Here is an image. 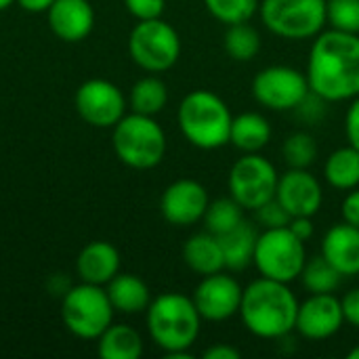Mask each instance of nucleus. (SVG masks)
Masks as SVG:
<instances>
[{"label": "nucleus", "instance_id": "1", "mask_svg": "<svg viewBox=\"0 0 359 359\" xmlns=\"http://www.w3.org/2000/svg\"><path fill=\"white\" fill-rule=\"evenodd\" d=\"M309 88L326 103L351 101L359 95V34L322 29L305 69Z\"/></svg>", "mask_w": 359, "mask_h": 359}, {"label": "nucleus", "instance_id": "2", "mask_svg": "<svg viewBox=\"0 0 359 359\" xmlns=\"http://www.w3.org/2000/svg\"><path fill=\"white\" fill-rule=\"evenodd\" d=\"M299 299L284 282L259 278L242 292L240 318L246 330L265 341L284 339L297 326Z\"/></svg>", "mask_w": 359, "mask_h": 359}, {"label": "nucleus", "instance_id": "3", "mask_svg": "<svg viewBox=\"0 0 359 359\" xmlns=\"http://www.w3.org/2000/svg\"><path fill=\"white\" fill-rule=\"evenodd\" d=\"M202 316L191 297L166 292L147 307V330L151 341L168 355L189 353L200 337Z\"/></svg>", "mask_w": 359, "mask_h": 359}, {"label": "nucleus", "instance_id": "4", "mask_svg": "<svg viewBox=\"0 0 359 359\" xmlns=\"http://www.w3.org/2000/svg\"><path fill=\"white\" fill-rule=\"evenodd\" d=\"M183 137L198 149L212 151L229 143L233 114L212 90L196 88L187 93L177 111Z\"/></svg>", "mask_w": 359, "mask_h": 359}, {"label": "nucleus", "instance_id": "5", "mask_svg": "<svg viewBox=\"0 0 359 359\" xmlns=\"http://www.w3.org/2000/svg\"><path fill=\"white\" fill-rule=\"evenodd\" d=\"M114 151L130 168L158 166L166 154V135L154 116L130 114L114 126Z\"/></svg>", "mask_w": 359, "mask_h": 359}, {"label": "nucleus", "instance_id": "6", "mask_svg": "<svg viewBox=\"0 0 359 359\" xmlns=\"http://www.w3.org/2000/svg\"><path fill=\"white\" fill-rule=\"evenodd\" d=\"M307 263V248L301 238L286 227L263 229L257 238L252 265L259 269L261 278L290 284L299 280Z\"/></svg>", "mask_w": 359, "mask_h": 359}, {"label": "nucleus", "instance_id": "7", "mask_svg": "<svg viewBox=\"0 0 359 359\" xmlns=\"http://www.w3.org/2000/svg\"><path fill=\"white\" fill-rule=\"evenodd\" d=\"M328 0H261L263 25L284 40H309L326 27Z\"/></svg>", "mask_w": 359, "mask_h": 359}, {"label": "nucleus", "instance_id": "8", "mask_svg": "<svg viewBox=\"0 0 359 359\" xmlns=\"http://www.w3.org/2000/svg\"><path fill=\"white\" fill-rule=\"evenodd\" d=\"M128 53L133 61L151 74H160L170 69L181 57V38L177 29L158 19L139 21L128 38Z\"/></svg>", "mask_w": 359, "mask_h": 359}, {"label": "nucleus", "instance_id": "9", "mask_svg": "<svg viewBox=\"0 0 359 359\" xmlns=\"http://www.w3.org/2000/svg\"><path fill=\"white\" fill-rule=\"evenodd\" d=\"M114 311L107 290L86 282L72 288L61 307L67 330L80 339H99L111 326Z\"/></svg>", "mask_w": 359, "mask_h": 359}, {"label": "nucleus", "instance_id": "10", "mask_svg": "<svg viewBox=\"0 0 359 359\" xmlns=\"http://www.w3.org/2000/svg\"><path fill=\"white\" fill-rule=\"evenodd\" d=\"M278 170L273 162L259 154H242L229 170L227 187L231 198L244 210H257L271 198L278 189Z\"/></svg>", "mask_w": 359, "mask_h": 359}, {"label": "nucleus", "instance_id": "11", "mask_svg": "<svg viewBox=\"0 0 359 359\" xmlns=\"http://www.w3.org/2000/svg\"><path fill=\"white\" fill-rule=\"evenodd\" d=\"M252 97L259 105L271 111L297 109L311 93L307 76L290 65H267L250 84Z\"/></svg>", "mask_w": 359, "mask_h": 359}, {"label": "nucleus", "instance_id": "12", "mask_svg": "<svg viewBox=\"0 0 359 359\" xmlns=\"http://www.w3.org/2000/svg\"><path fill=\"white\" fill-rule=\"evenodd\" d=\"M76 111L84 122L97 128L116 126L124 118L126 99L109 80H88L76 90Z\"/></svg>", "mask_w": 359, "mask_h": 359}, {"label": "nucleus", "instance_id": "13", "mask_svg": "<svg viewBox=\"0 0 359 359\" xmlns=\"http://www.w3.org/2000/svg\"><path fill=\"white\" fill-rule=\"evenodd\" d=\"M244 288L233 276H225L223 271L204 276L196 286L191 299L206 322H225L240 313Z\"/></svg>", "mask_w": 359, "mask_h": 359}, {"label": "nucleus", "instance_id": "14", "mask_svg": "<svg viewBox=\"0 0 359 359\" xmlns=\"http://www.w3.org/2000/svg\"><path fill=\"white\" fill-rule=\"evenodd\" d=\"M345 324L341 299L334 292L309 294L303 303H299L297 326L294 330L307 341H326L332 339Z\"/></svg>", "mask_w": 359, "mask_h": 359}, {"label": "nucleus", "instance_id": "15", "mask_svg": "<svg viewBox=\"0 0 359 359\" xmlns=\"http://www.w3.org/2000/svg\"><path fill=\"white\" fill-rule=\"evenodd\" d=\"M208 204V191L200 181L179 179L164 189L160 198V212L170 225L189 227L204 219Z\"/></svg>", "mask_w": 359, "mask_h": 359}, {"label": "nucleus", "instance_id": "16", "mask_svg": "<svg viewBox=\"0 0 359 359\" xmlns=\"http://www.w3.org/2000/svg\"><path fill=\"white\" fill-rule=\"evenodd\" d=\"M276 200L290 217H316L324 204V189L309 168H288L278 179Z\"/></svg>", "mask_w": 359, "mask_h": 359}, {"label": "nucleus", "instance_id": "17", "mask_svg": "<svg viewBox=\"0 0 359 359\" xmlns=\"http://www.w3.org/2000/svg\"><path fill=\"white\" fill-rule=\"evenodd\" d=\"M46 13L53 34L65 42H80L93 32L95 11L88 0H55Z\"/></svg>", "mask_w": 359, "mask_h": 359}, {"label": "nucleus", "instance_id": "18", "mask_svg": "<svg viewBox=\"0 0 359 359\" xmlns=\"http://www.w3.org/2000/svg\"><path fill=\"white\" fill-rule=\"evenodd\" d=\"M320 255H324L341 276H359V229L349 223L332 225L320 244Z\"/></svg>", "mask_w": 359, "mask_h": 359}, {"label": "nucleus", "instance_id": "19", "mask_svg": "<svg viewBox=\"0 0 359 359\" xmlns=\"http://www.w3.org/2000/svg\"><path fill=\"white\" fill-rule=\"evenodd\" d=\"M76 269L86 284H109L120 271V252L109 242H90L78 255Z\"/></svg>", "mask_w": 359, "mask_h": 359}, {"label": "nucleus", "instance_id": "20", "mask_svg": "<svg viewBox=\"0 0 359 359\" xmlns=\"http://www.w3.org/2000/svg\"><path fill=\"white\" fill-rule=\"evenodd\" d=\"M271 135V124L263 114L244 111L240 116H233L231 120L229 143L242 154H259L269 145Z\"/></svg>", "mask_w": 359, "mask_h": 359}, {"label": "nucleus", "instance_id": "21", "mask_svg": "<svg viewBox=\"0 0 359 359\" xmlns=\"http://www.w3.org/2000/svg\"><path fill=\"white\" fill-rule=\"evenodd\" d=\"M183 261L191 271H196L202 278L225 269V255H223L221 242L210 231L196 233L185 242Z\"/></svg>", "mask_w": 359, "mask_h": 359}, {"label": "nucleus", "instance_id": "22", "mask_svg": "<svg viewBox=\"0 0 359 359\" xmlns=\"http://www.w3.org/2000/svg\"><path fill=\"white\" fill-rule=\"evenodd\" d=\"M225 255V269L231 271H242L248 265H252L255 259V248H257V238L259 231L252 223H248L246 219L231 231L217 236Z\"/></svg>", "mask_w": 359, "mask_h": 359}, {"label": "nucleus", "instance_id": "23", "mask_svg": "<svg viewBox=\"0 0 359 359\" xmlns=\"http://www.w3.org/2000/svg\"><path fill=\"white\" fill-rule=\"evenodd\" d=\"M107 297L116 311L120 313H141L147 311L151 294L147 284L133 273H118L107 284Z\"/></svg>", "mask_w": 359, "mask_h": 359}, {"label": "nucleus", "instance_id": "24", "mask_svg": "<svg viewBox=\"0 0 359 359\" xmlns=\"http://www.w3.org/2000/svg\"><path fill=\"white\" fill-rule=\"evenodd\" d=\"M326 183L339 191H351L359 187V149L345 145L334 149L324 164Z\"/></svg>", "mask_w": 359, "mask_h": 359}, {"label": "nucleus", "instance_id": "25", "mask_svg": "<svg viewBox=\"0 0 359 359\" xmlns=\"http://www.w3.org/2000/svg\"><path fill=\"white\" fill-rule=\"evenodd\" d=\"M143 341L139 332L126 324H111L99 337V355L103 359H139Z\"/></svg>", "mask_w": 359, "mask_h": 359}, {"label": "nucleus", "instance_id": "26", "mask_svg": "<svg viewBox=\"0 0 359 359\" xmlns=\"http://www.w3.org/2000/svg\"><path fill=\"white\" fill-rule=\"evenodd\" d=\"M299 280L309 294H324V292H337L343 276L324 255H316L307 259Z\"/></svg>", "mask_w": 359, "mask_h": 359}, {"label": "nucleus", "instance_id": "27", "mask_svg": "<svg viewBox=\"0 0 359 359\" xmlns=\"http://www.w3.org/2000/svg\"><path fill=\"white\" fill-rule=\"evenodd\" d=\"M168 103V88L156 76H145L130 88V107L135 114L156 116Z\"/></svg>", "mask_w": 359, "mask_h": 359}, {"label": "nucleus", "instance_id": "28", "mask_svg": "<svg viewBox=\"0 0 359 359\" xmlns=\"http://www.w3.org/2000/svg\"><path fill=\"white\" fill-rule=\"evenodd\" d=\"M223 46L233 61H252L261 50V34L248 21L227 25Z\"/></svg>", "mask_w": 359, "mask_h": 359}, {"label": "nucleus", "instance_id": "29", "mask_svg": "<svg viewBox=\"0 0 359 359\" xmlns=\"http://www.w3.org/2000/svg\"><path fill=\"white\" fill-rule=\"evenodd\" d=\"M202 221H204L206 231H210L215 236H223V233L236 229L244 221V208L231 196L219 198L208 204Z\"/></svg>", "mask_w": 359, "mask_h": 359}, {"label": "nucleus", "instance_id": "30", "mask_svg": "<svg viewBox=\"0 0 359 359\" xmlns=\"http://www.w3.org/2000/svg\"><path fill=\"white\" fill-rule=\"evenodd\" d=\"M318 141L309 133H292L286 137L282 145V158L288 164V168H309L318 160Z\"/></svg>", "mask_w": 359, "mask_h": 359}, {"label": "nucleus", "instance_id": "31", "mask_svg": "<svg viewBox=\"0 0 359 359\" xmlns=\"http://www.w3.org/2000/svg\"><path fill=\"white\" fill-rule=\"evenodd\" d=\"M259 4L261 0H204L206 11L225 25L250 21L259 13Z\"/></svg>", "mask_w": 359, "mask_h": 359}, {"label": "nucleus", "instance_id": "32", "mask_svg": "<svg viewBox=\"0 0 359 359\" xmlns=\"http://www.w3.org/2000/svg\"><path fill=\"white\" fill-rule=\"evenodd\" d=\"M326 21L332 29L359 34V0H328Z\"/></svg>", "mask_w": 359, "mask_h": 359}, {"label": "nucleus", "instance_id": "33", "mask_svg": "<svg viewBox=\"0 0 359 359\" xmlns=\"http://www.w3.org/2000/svg\"><path fill=\"white\" fill-rule=\"evenodd\" d=\"M255 212H257V221L263 225V229L286 227L292 221V217L286 212V208L276 198H271L269 202H265L263 206H259Z\"/></svg>", "mask_w": 359, "mask_h": 359}, {"label": "nucleus", "instance_id": "34", "mask_svg": "<svg viewBox=\"0 0 359 359\" xmlns=\"http://www.w3.org/2000/svg\"><path fill=\"white\" fill-rule=\"evenodd\" d=\"M124 6L133 17H137L139 21H145V19L162 17L166 0H124Z\"/></svg>", "mask_w": 359, "mask_h": 359}, {"label": "nucleus", "instance_id": "35", "mask_svg": "<svg viewBox=\"0 0 359 359\" xmlns=\"http://www.w3.org/2000/svg\"><path fill=\"white\" fill-rule=\"evenodd\" d=\"M345 135L349 145L359 149V95L351 99V105L345 114Z\"/></svg>", "mask_w": 359, "mask_h": 359}, {"label": "nucleus", "instance_id": "36", "mask_svg": "<svg viewBox=\"0 0 359 359\" xmlns=\"http://www.w3.org/2000/svg\"><path fill=\"white\" fill-rule=\"evenodd\" d=\"M341 215H343L345 223H349V225H353V227L359 229V187L351 189L345 196V200L341 204Z\"/></svg>", "mask_w": 359, "mask_h": 359}, {"label": "nucleus", "instance_id": "37", "mask_svg": "<svg viewBox=\"0 0 359 359\" xmlns=\"http://www.w3.org/2000/svg\"><path fill=\"white\" fill-rule=\"evenodd\" d=\"M341 305H343L345 322L351 324L353 328H359V288L349 290V292L341 299Z\"/></svg>", "mask_w": 359, "mask_h": 359}, {"label": "nucleus", "instance_id": "38", "mask_svg": "<svg viewBox=\"0 0 359 359\" xmlns=\"http://www.w3.org/2000/svg\"><path fill=\"white\" fill-rule=\"evenodd\" d=\"M288 227L292 229V233L297 238H301L303 242H307L313 236V217H292V221L288 223Z\"/></svg>", "mask_w": 359, "mask_h": 359}, {"label": "nucleus", "instance_id": "39", "mask_svg": "<svg viewBox=\"0 0 359 359\" xmlns=\"http://www.w3.org/2000/svg\"><path fill=\"white\" fill-rule=\"evenodd\" d=\"M240 355H242V353H240L236 347L225 345V343H217V345L208 347V349L202 353V358L204 359H240Z\"/></svg>", "mask_w": 359, "mask_h": 359}, {"label": "nucleus", "instance_id": "40", "mask_svg": "<svg viewBox=\"0 0 359 359\" xmlns=\"http://www.w3.org/2000/svg\"><path fill=\"white\" fill-rule=\"evenodd\" d=\"M17 2L27 13H44L53 6L55 0H17Z\"/></svg>", "mask_w": 359, "mask_h": 359}, {"label": "nucleus", "instance_id": "41", "mask_svg": "<svg viewBox=\"0 0 359 359\" xmlns=\"http://www.w3.org/2000/svg\"><path fill=\"white\" fill-rule=\"evenodd\" d=\"M347 359H359V345H355V347L347 353Z\"/></svg>", "mask_w": 359, "mask_h": 359}, {"label": "nucleus", "instance_id": "42", "mask_svg": "<svg viewBox=\"0 0 359 359\" xmlns=\"http://www.w3.org/2000/svg\"><path fill=\"white\" fill-rule=\"evenodd\" d=\"M13 2H15V0H0V11H4V8H6V6H11Z\"/></svg>", "mask_w": 359, "mask_h": 359}]
</instances>
